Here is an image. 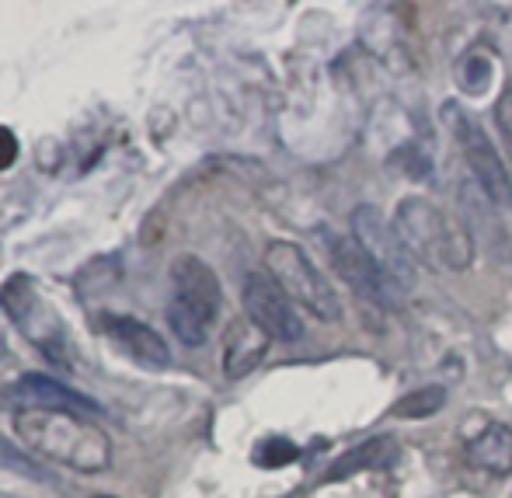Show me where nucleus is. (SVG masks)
<instances>
[{
	"label": "nucleus",
	"mask_w": 512,
	"mask_h": 498,
	"mask_svg": "<svg viewBox=\"0 0 512 498\" xmlns=\"http://www.w3.org/2000/svg\"><path fill=\"white\" fill-rule=\"evenodd\" d=\"M14 436L42 460L70 471L98 474L112 467V436L77 411L21 408L14 415Z\"/></svg>",
	"instance_id": "1"
},
{
	"label": "nucleus",
	"mask_w": 512,
	"mask_h": 498,
	"mask_svg": "<svg viewBox=\"0 0 512 498\" xmlns=\"http://www.w3.org/2000/svg\"><path fill=\"white\" fill-rule=\"evenodd\" d=\"M352 237L363 244L366 255H370L401 290H408V286L415 283V258H411V251L405 248V241H401L398 227H391L373 206H359L356 213H352Z\"/></svg>",
	"instance_id": "6"
},
{
	"label": "nucleus",
	"mask_w": 512,
	"mask_h": 498,
	"mask_svg": "<svg viewBox=\"0 0 512 498\" xmlns=\"http://www.w3.org/2000/svg\"><path fill=\"white\" fill-rule=\"evenodd\" d=\"M297 457H300V446L290 443V439H283V436L265 439V443L255 450V460L262 467H286V464H293Z\"/></svg>",
	"instance_id": "17"
},
{
	"label": "nucleus",
	"mask_w": 512,
	"mask_h": 498,
	"mask_svg": "<svg viewBox=\"0 0 512 498\" xmlns=\"http://www.w3.org/2000/svg\"><path fill=\"white\" fill-rule=\"evenodd\" d=\"M105 331L133 363L147 366V370H164V366H171L168 342H164L161 331H154L150 324L136 321V317H105Z\"/></svg>",
	"instance_id": "10"
},
{
	"label": "nucleus",
	"mask_w": 512,
	"mask_h": 498,
	"mask_svg": "<svg viewBox=\"0 0 512 498\" xmlns=\"http://www.w3.org/2000/svg\"><path fill=\"white\" fill-rule=\"evenodd\" d=\"M398 457H401L398 439L373 436V439H366L363 446H356V450L342 453V457L328 467L324 481H345V478H352V474H359V471H380V467L398 464Z\"/></svg>",
	"instance_id": "13"
},
{
	"label": "nucleus",
	"mask_w": 512,
	"mask_h": 498,
	"mask_svg": "<svg viewBox=\"0 0 512 498\" xmlns=\"http://www.w3.org/2000/svg\"><path fill=\"white\" fill-rule=\"evenodd\" d=\"M457 81H460V88L467 91V95H485L488 91V81H492V63L485 60V56H467L464 60V67H460V74H457Z\"/></svg>",
	"instance_id": "16"
},
{
	"label": "nucleus",
	"mask_w": 512,
	"mask_h": 498,
	"mask_svg": "<svg viewBox=\"0 0 512 498\" xmlns=\"http://www.w3.org/2000/svg\"><path fill=\"white\" fill-rule=\"evenodd\" d=\"M244 314L251 324H258L265 335L279 338V342H297L304 335V321H300L297 307L269 272H251L244 279Z\"/></svg>",
	"instance_id": "7"
},
{
	"label": "nucleus",
	"mask_w": 512,
	"mask_h": 498,
	"mask_svg": "<svg viewBox=\"0 0 512 498\" xmlns=\"http://www.w3.org/2000/svg\"><path fill=\"white\" fill-rule=\"evenodd\" d=\"M439 408H446V391L439 384H432V387H422V391L408 394V398H401L394 404V415L398 418H429V415H436Z\"/></svg>",
	"instance_id": "15"
},
{
	"label": "nucleus",
	"mask_w": 512,
	"mask_h": 498,
	"mask_svg": "<svg viewBox=\"0 0 512 498\" xmlns=\"http://www.w3.org/2000/svg\"><path fill=\"white\" fill-rule=\"evenodd\" d=\"M317 234L324 237V251H328L335 272L359 293V297L380 303V307H401V303H405L408 290H401V286L394 283L370 255H366V248L356 241V237H342L328 227H321Z\"/></svg>",
	"instance_id": "4"
},
{
	"label": "nucleus",
	"mask_w": 512,
	"mask_h": 498,
	"mask_svg": "<svg viewBox=\"0 0 512 498\" xmlns=\"http://www.w3.org/2000/svg\"><path fill=\"white\" fill-rule=\"evenodd\" d=\"M171 286H175V303H182L185 310L199 314L206 324H213V317L220 314L223 290L216 272L209 269L203 258L196 255H178L171 262Z\"/></svg>",
	"instance_id": "9"
},
{
	"label": "nucleus",
	"mask_w": 512,
	"mask_h": 498,
	"mask_svg": "<svg viewBox=\"0 0 512 498\" xmlns=\"http://www.w3.org/2000/svg\"><path fill=\"white\" fill-rule=\"evenodd\" d=\"M495 115H499L502 136H506V143H509V154H512V84L506 88V95H502L499 108H495Z\"/></svg>",
	"instance_id": "19"
},
{
	"label": "nucleus",
	"mask_w": 512,
	"mask_h": 498,
	"mask_svg": "<svg viewBox=\"0 0 512 498\" xmlns=\"http://www.w3.org/2000/svg\"><path fill=\"white\" fill-rule=\"evenodd\" d=\"M18 157V140L7 126H0V168H11V161Z\"/></svg>",
	"instance_id": "20"
},
{
	"label": "nucleus",
	"mask_w": 512,
	"mask_h": 498,
	"mask_svg": "<svg viewBox=\"0 0 512 498\" xmlns=\"http://www.w3.org/2000/svg\"><path fill=\"white\" fill-rule=\"evenodd\" d=\"M98 498H112V495H98Z\"/></svg>",
	"instance_id": "21"
},
{
	"label": "nucleus",
	"mask_w": 512,
	"mask_h": 498,
	"mask_svg": "<svg viewBox=\"0 0 512 498\" xmlns=\"http://www.w3.org/2000/svg\"><path fill=\"white\" fill-rule=\"evenodd\" d=\"M0 307L11 314V321L18 324V328L25 331L35 345H42V349H46V356L63 359V352H60V345H63L60 317L53 314V307H46V303H42V297L32 290V283H28L25 276H14L11 283L0 290Z\"/></svg>",
	"instance_id": "8"
},
{
	"label": "nucleus",
	"mask_w": 512,
	"mask_h": 498,
	"mask_svg": "<svg viewBox=\"0 0 512 498\" xmlns=\"http://www.w3.org/2000/svg\"><path fill=\"white\" fill-rule=\"evenodd\" d=\"M265 269L269 276L283 286L290 300L304 303L310 314L324 317V321H338L342 317V300H338L335 286L314 269V262L290 241H272L265 251Z\"/></svg>",
	"instance_id": "3"
},
{
	"label": "nucleus",
	"mask_w": 512,
	"mask_h": 498,
	"mask_svg": "<svg viewBox=\"0 0 512 498\" xmlns=\"http://www.w3.org/2000/svg\"><path fill=\"white\" fill-rule=\"evenodd\" d=\"M467 460L474 467H485L492 474H509L512 471V429L502 422H492L485 432L467 443Z\"/></svg>",
	"instance_id": "14"
},
{
	"label": "nucleus",
	"mask_w": 512,
	"mask_h": 498,
	"mask_svg": "<svg viewBox=\"0 0 512 498\" xmlns=\"http://www.w3.org/2000/svg\"><path fill=\"white\" fill-rule=\"evenodd\" d=\"M398 227L401 241L411 251V258L425 262L429 269L436 272H460L471 265L474 248H471V237L467 230L460 227L453 216H446L439 206L425 199H405L398 206Z\"/></svg>",
	"instance_id": "2"
},
{
	"label": "nucleus",
	"mask_w": 512,
	"mask_h": 498,
	"mask_svg": "<svg viewBox=\"0 0 512 498\" xmlns=\"http://www.w3.org/2000/svg\"><path fill=\"white\" fill-rule=\"evenodd\" d=\"M0 467H7V471H14V474H25V478H32V481H49V474L42 471L32 457L14 450V443H7V439H0Z\"/></svg>",
	"instance_id": "18"
},
{
	"label": "nucleus",
	"mask_w": 512,
	"mask_h": 498,
	"mask_svg": "<svg viewBox=\"0 0 512 498\" xmlns=\"http://www.w3.org/2000/svg\"><path fill=\"white\" fill-rule=\"evenodd\" d=\"M265 352H269V335L251 321H234L223 345V370L230 380H241L262 363Z\"/></svg>",
	"instance_id": "12"
},
{
	"label": "nucleus",
	"mask_w": 512,
	"mask_h": 498,
	"mask_svg": "<svg viewBox=\"0 0 512 498\" xmlns=\"http://www.w3.org/2000/svg\"><path fill=\"white\" fill-rule=\"evenodd\" d=\"M443 119L450 122L453 133H457L460 150H464L467 164H471L478 189L485 192L488 199L499 202V206H512V182H509V171H506V164H502L499 150L492 147V140H488V136L481 133V129L474 126L471 119H467L464 108L446 105V108H443Z\"/></svg>",
	"instance_id": "5"
},
{
	"label": "nucleus",
	"mask_w": 512,
	"mask_h": 498,
	"mask_svg": "<svg viewBox=\"0 0 512 498\" xmlns=\"http://www.w3.org/2000/svg\"><path fill=\"white\" fill-rule=\"evenodd\" d=\"M14 394H18L21 401L35 404V408L77 411V415H84V411H102L95 398H88V394L74 391V387H67L63 380L46 377V373H25V377H21L18 384H14Z\"/></svg>",
	"instance_id": "11"
}]
</instances>
